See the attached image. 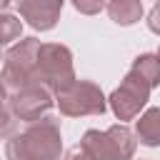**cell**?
I'll list each match as a JSON object with an SVG mask.
<instances>
[{
    "mask_svg": "<svg viewBox=\"0 0 160 160\" xmlns=\"http://www.w3.org/2000/svg\"><path fill=\"white\" fill-rule=\"evenodd\" d=\"M8 160H60V130L55 118L32 122L5 145Z\"/></svg>",
    "mask_w": 160,
    "mask_h": 160,
    "instance_id": "1",
    "label": "cell"
},
{
    "mask_svg": "<svg viewBox=\"0 0 160 160\" xmlns=\"http://www.w3.org/2000/svg\"><path fill=\"white\" fill-rule=\"evenodd\" d=\"M35 82H38V85H45V88L52 90L55 95L62 92L65 88H70V85L75 82L72 58H70V50H68L65 45H58V42L40 45Z\"/></svg>",
    "mask_w": 160,
    "mask_h": 160,
    "instance_id": "2",
    "label": "cell"
},
{
    "mask_svg": "<svg viewBox=\"0 0 160 160\" xmlns=\"http://www.w3.org/2000/svg\"><path fill=\"white\" fill-rule=\"evenodd\" d=\"M80 145L95 160H130L135 152V138L125 125H112L105 132L88 130Z\"/></svg>",
    "mask_w": 160,
    "mask_h": 160,
    "instance_id": "3",
    "label": "cell"
},
{
    "mask_svg": "<svg viewBox=\"0 0 160 160\" xmlns=\"http://www.w3.org/2000/svg\"><path fill=\"white\" fill-rule=\"evenodd\" d=\"M58 105L65 115H100L105 112V98L98 85L88 80H75L70 88L58 92Z\"/></svg>",
    "mask_w": 160,
    "mask_h": 160,
    "instance_id": "4",
    "label": "cell"
},
{
    "mask_svg": "<svg viewBox=\"0 0 160 160\" xmlns=\"http://www.w3.org/2000/svg\"><path fill=\"white\" fill-rule=\"evenodd\" d=\"M150 82L138 75L135 70H130L125 75V80L120 82V88L110 95V105H112V112L120 118V120H132L140 108L148 102V95H150Z\"/></svg>",
    "mask_w": 160,
    "mask_h": 160,
    "instance_id": "5",
    "label": "cell"
},
{
    "mask_svg": "<svg viewBox=\"0 0 160 160\" xmlns=\"http://www.w3.org/2000/svg\"><path fill=\"white\" fill-rule=\"evenodd\" d=\"M50 92L52 90H48L45 85H25L15 92H5V108L20 120H40V115L52 105Z\"/></svg>",
    "mask_w": 160,
    "mask_h": 160,
    "instance_id": "6",
    "label": "cell"
},
{
    "mask_svg": "<svg viewBox=\"0 0 160 160\" xmlns=\"http://www.w3.org/2000/svg\"><path fill=\"white\" fill-rule=\"evenodd\" d=\"M20 15L38 30H50L62 10V0H15Z\"/></svg>",
    "mask_w": 160,
    "mask_h": 160,
    "instance_id": "7",
    "label": "cell"
},
{
    "mask_svg": "<svg viewBox=\"0 0 160 160\" xmlns=\"http://www.w3.org/2000/svg\"><path fill=\"white\" fill-rule=\"evenodd\" d=\"M108 15L120 25H132L135 20H140L142 5H140V0H110L108 2Z\"/></svg>",
    "mask_w": 160,
    "mask_h": 160,
    "instance_id": "8",
    "label": "cell"
},
{
    "mask_svg": "<svg viewBox=\"0 0 160 160\" xmlns=\"http://www.w3.org/2000/svg\"><path fill=\"white\" fill-rule=\"evenodd\" d=\"M138 138L145 145H160V108L148 110L138 120Z\"/></svg>",
    "mask_w": 160,
    "mask_h": 160,
    "instance_id": "9",
    "label": "cell"
},
{
    "mask_svg": "<svg viewBox=\"0 0 160 160\" xmlns=\"http://www.w3.org/2000/svg\"><path fill=\"white\" fill-rule=\"evenodd\" d=\"M132 70L138 75H142L150 82V88L160 85V55H140V58H135Z\"/></svg>",
    "mask_w": 160,
    "mask_h": 160,
    "instance_id": "10",
    "label": "cell"
},
{
    "mask_svg": "<svg viewBox=\"0 0 160 160\" xmlns=\"http://www.w3.org/2000/svg\"><path fill=\"white\" fill-rule=\"evenodd\" d=\"M2 42H10L20 35V20H15L12 15H2Z\"/></svg>",
    "mask_w": 160,
    "mask_h": 160,
    "instance_id": "11",
    "label": "cell"
},
{
    "mask_svg": "<svg viewBox=\"0 0 160 160\" xmlns=\"http://www.w3.org/2000/svg\"><path fill=\"white\" fill-rule=\"evenodd\" d=\"M72 2H75V8H78L80 12H85V15L100 12V8L105 5V0H72Z\"/></svg>",
    "mask_w": 160,
    "mask_h": 160,
    "instance_id": "12",
    "label": "cell"
},
{
    "mask_svg": "<svg viewBox=\"0 0 160 160\" xmlns=\"http://www.w3.org/2000/svg\"><path fill=\"white\" fill-rule=\"evenodd\" d=\"M62 160H95V158H92L82 145H75V148H70V150L65 152V158H62Z\"/></svg>",
    "mask_w": 160,
    "mask_h": 160,
    "instance_id": "13",
    "label": "cell"
},
{
    "mask_svg": "<svg viewBox=\"0 0 160 160\" xmlns=\"http://www.w3.org/2000/svg\"><path fill=\"white\" fill-rule=\"evenodd\" d=\"M148 28H150L152 32H158V35H160V2L150 10V15H148Z\"/></svg>",
    "mask_w": 160,
    "mask_h": 160,
    "instance_id": "14",
    "label": "cell"
},
{
    "mask_svg": "<svg viewBox=\"0 0 160 160\" xmlns=\"http://www.w3.org/2000/svg\"><path fill=\"white\" fill-rule=\"evenodd\" d=\"M158 55H160V52H158Z\"/></svg>",
    "mask_w": 160,
    "mask_h": 160,
    "instance_id": "15",
    "label": "cell"
}]
</instances>
